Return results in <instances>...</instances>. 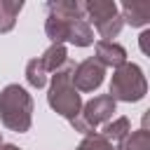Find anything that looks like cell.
Wrapping results in <instances>:
<instances>
[{"label": "cell", "instance_id": "1", "mask_svg": "<svg viewBox=\"0 0 150 150\" xmlns=\"http://www.w3.org/2000/svg\"><path fill=\"white\" fill-rule=\"evenodd\" d=\"M73 70H75V63L68 59L54 75H52V84H49V91H47V103L49 108L66 117L68 122L75 120L82 110V98H80V91L73 87Z\"/></svg>", "mask_w": 150, "mask_h": 150}, {"label": "cell", "instance_id": "2", "mask_svg": "<svg viewBox=\"0 0 150 150\" xmlns=\"http://www.w3.org/2000/svg\"><path fill=\"white\" fill-rule=\"evenodd\" d=\"M0 122L16 134H26L33 124V96L21 84H7L0 91Z\"/></svg>", "mask_w": 150, "mask_h": 150}, {"label": "cell", "instance_id": "3", "mask_svg": "<svg viewBox=\"0 0 150 150\" xmlns=\"http://www.w3.org/2000/svg\"><path fill=\"white\" fill-rule=\"evenodd\" d=\"M148 94V82L143 75V68L136 63H122L115 68L110 77V98L112 101H124V103H136Z\"/></svg>", "mask_w": 150, "mask_h": 150}, {"label": "cell", "instance_id": "4", "mask_svg": "<svg viewBox=\"0 0 150 150\" xmlns=\"http://www.w3.org/2000/svg\"><path fill=\"white\" fill-rule=\"evenodd\" d=\"M82 7H84L87 23L89 26L94 23V28L98 30L101 40H110L112 42V38L120 35L124 21H122L120 9H117V5L112 0H87V2H82Z\"/></svg>", "mask_w": 150, "mask_h": 150}, {"label": "cell", "instance_id": "5", "mask_svg": "<svg viewBox=\"0 0 150 150\" xmlns=\"http://www.w3.org/2000/svg\"><path fill=\"white\" fill-rule=\"evenodd\" d=\"M115 108H117V101H112L108 94L94 96L91 101L82 103L80 115H77L75 120H70V124H73L75 131H80V134H84V136H87V134H94L98 124L110 122Z\"/></svg>", "mask_w": 150, "mask_h": 150}, {"label": "cell", "instance_id": "6", "mask_svg": "<svg viewBox=\"0 0 150 150\" xmlns=\"http://www.w3.org/2000/svg\"><path fill=\"white\" fill-rule=\"evenodd\" d=\"M103 77H105V68L94 59H84L82 63L75 66L73 70V87L77 91H96L101 84H103Z\"/></svg>", "mask_w": 150, "mask_h": 150}, {"label": "cell", "instance_id": "7", "mask_svg": "<svg viewBox=\"0 0 150 150\" xmlns=\"http://www.w3.org/2000/svg\"><path fill=\"white\" fill-rule=\"evenodd\" d=\"M96 61L105 68V66H110V68H120L122 63H127V49L122 47V45H117V42H110V40H98L96 42Z\"/></svg>", "mask_w": 150, "mask_h": 150}, {"label": "cell", "instance_id": "8", "mask_svg": "<svg viewBox=\"0 0 150 150\" xmlns=\"http://www.w3.org/2000/svg\"><path fill=\"white\" fill-rule=\"evenodd\" d=\"M122 21L134 26V28H141V26H148L150 21V2H138V0H124L122 2Z\"/></svg>", "mask_w": 150, "mask_h": 150}, {"label": "cell", "instance_id": "9", "mask_svg": "<svg viewBox=\"0 0 150 150\" xmlns=\"http://www.w3.org/2000/svg\"><path fill=\"white\" fill-rule=\"evenodd\" d=\"M47 9H49V14H59L66 19H82L84 16V7L80 0H49Z\"/></svg>", "mask_w": 150, "mask_h": 150}, {"label": "cell", "instance_id": "10", "mask_svg": "<svg viewBox=\"0 0 150 150\" xmlns=\"http://www.w3.org/2000/svg\"><path fill=\"white\" fill-rule=\"evenodd\" d=\"M68 42L75 47H89L94 45V30L87 23V19H75L70 23V33H68Z\"/></svg>", "mask_w": 150, "mask_h": 150}, {"label": "cell", "instance_id": "11", "mask_svg": "<svg viewBox=\"0 0 150 150\" xmlns=\"http://www.w3.org/2000/svg\"><path fill=\"white\" fill-rule=\"evenodd\" d=\"M21 9L23 0H0V33H9L14 28Z\"/></svg>", "mask_w": 150, "mask_h": 150}, {"label": "cell", "instance_id": "12", "mask_svg": "<svg viewBox=\"0 0 150 150\" xmlns=\"http://www.w3.org/2000/svg\"><path fill=\"white\" fill-rule=\"evenodd\" d=\"M40 61H42V66H45L47 73H56V70L68 61V52H66L63 45H49V47L45 49V54L40 56Z\"/></svg>", "mask_w": 150, "mask_h": 150}, {"label": "cell", "instance_id": "13", "mask_svg": "<svg viewBox=\"0 0 150 150\" xmlns=\"http://www.w3.org/2000/svg\"><path fill=\"white\" fill-rule=\"evenodd\" d=\"M117 150H150V134H148V129L141 127L136 131H129L120 141Z\"/></svg>", "mask_w": 150, "mask_h": 150}, {"label": "cell", "instance_id": "14", "mask_svg": "<svg viewBox=\"0 0 150 150\" xmlns=\"http://www.w3.org/2000/svg\"><path fill=\"white\" fill-rule=\"evenodd\" d=\"M131 131V122H129V117H117V120H112V122H105V127H103V131H98L105 141H122L127 134Z\"/></svg>", "mask_w": 150, "mask_h": 150}, {"label": "cell", "instance_id": "15", "mask_svg": "<svg viewBox=\"0 0 150 150\" xmlns=\"http://www.w3.org/2000/svg\"><path fill=\"white\" fill-rule=\"evenodd\" d=\"M47 70H45V66H42V61H40V56L38 59H30L28 63H26V80H28V84L30 87H35V89H42L45 84H47Z\"/></svg>", "mask_w": 150, "mask_h": 150}, {"label": "cell", "instance_id": "16", "mask_svg": "<svg viewBox=\"0 0 150 150\" xmlns=\"http://www.w3.org/2000/svg\"><path fill=\"white\" fill-rule=\"evenodd\" d=\"M77 150H115V148H112V143L105 141L98 131H94V134H87V136L80 141Z\"/></svg>", "mask_w": 150, "mask_h": 150}, {"label": "cell", "instance_id": "17", "mask_svg": "<svg viewBox=\"0 0 150 150\" xmlns=\"http://www.w3.org/2000/svg\"><path fill=\"white\" fill-rule=\"evenodd\" d=\"M148 38H150V30H143L141 33V49H143V54H148Z\"/></svg>", "mask_w": 150, "mask_h": 150}, {"label": "cell", "instance_id": "18", "mask_svg": "<svg viewBox=\"0 0 150 150\" xmlns=\"http://www.w3.org/2000/svg\"><path fill=\"white\" fill-rule=\"evenodd\" d=\"M0 150H21L19 145H14V143H2L0 145Z\"/></svg>", "mask_w": 150, "mask_h": 150}, {"label": "cell", "instance_id": "19", "mask_svg": "<svg viewBox=\"0 0 150 150\" xmlns=\"http://www.w3.org/2000/svg\"><path fill=\"white\" fill-rule=\"evenodd\" d=\"M0 145H2V134H0Z\"/></svg>", "mask_w": 150, "mask_h": 150}]
</instances>
